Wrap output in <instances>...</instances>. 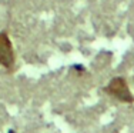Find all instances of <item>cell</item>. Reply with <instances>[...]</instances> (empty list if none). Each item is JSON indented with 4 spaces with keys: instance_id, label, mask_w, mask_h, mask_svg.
<instances>
[{
    "instance_id": "obj_1",
    "label": "cell",
    "mask_w": 134,
    "mask_h": 133,
    "mask_svg": "<svg viewBox=\"0 0 134 133\" xmlns=\"http://www.w3.org/2000/svg\"><path fill=\"white\" fill-rule=\"evenodd\" d=\"M104 92L114 99H117L121 103H133L134 96L130 92V87L127 84L124 77H114L108 82V84L104 87Z\"/></svg>"
},
{
    "instance_id": "obj_2",
    "label": "cell",
    "mask_w": 134,
    "mask_h": 133,
    "mask_svg": "<svg viewBox=\"0 0 134 133\" xmlns=\"http://www.w3.org/2000/svg\"><path fill=\"white\" fill-rule=\"evenodd\" d=\"M16 63V56L10 37L6 31H0V66L7 70H13Z\"/></svg>"
}]
</instances>
